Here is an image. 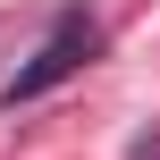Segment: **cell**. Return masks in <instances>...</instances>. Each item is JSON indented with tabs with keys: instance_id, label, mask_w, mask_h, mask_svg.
Here are the masks:
<instances>
[{
	"instance_id": "cell-1",
	"label": "cell",
	"mask_w": 160,
	"mask_h": 160,
	"mask_svg": "<svg viewBox=\"0 0 160 160\" xmlns=\"http://www.w3.org/2000/svg\"><path fill=\"white\" fill-rule=\"evenodd\" d=\"M93 51H101V17H93L84 0H68V8H59V25L42 34V51H34V59H25L8 84H0V110H17V101H42V93H51V84H68V76L93 59Z\"/></svg>"
}]
</instances>
